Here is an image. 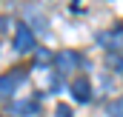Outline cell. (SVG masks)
<instances>
[{"label":"cell","instance_id":"cell-7","mask_svg":"<svg viewBox=\"0 0 123 117\" xmlns=\"http://www.w3.org/2000/svg\"><path fill=\"white\" fill-rule=\"evenodd\" d=\"M109 117H123V97H117L115 103H109Z\"/></svg>","mask_w":123,"mask_h":117},{"label":"cell","instance_id":"cell-5","mask_svg":"<svg viewBox=\"0 0 123 117\" xmlns=\"http://www.w3.org/2000/svg\"><path fill=\"white\" fill-rule=\"evenodd\" d=\"M34 111H37L34 100H17V103H12V114H34Z\"/></svg>","mask_w":123,"mask_h":117},{"label":"cell","instance_id":"cell-3","mask_svg":"<svg viewBox=\"0 0 123 117\" xmlns=\"http://www.w3.org/2000/svg\"><path fill=\"white\" fill-rule=\"evenodd\" d=\"M72 94H74V100H77V103H86V100L92 97V88H89V80H86V77L74 80V83H72Z\"/></svg>","mask_w":123,"mask_h":117},{"label":"cell","instance_id":"cell-9","mask_svg":"<svg viewBox=\"0 0 123 117\" xmlns=\"http://www.w3.org/2000/svg\"><path fill=\"white\" fill-rule=\"evenodd\" d=\"M55 114H57V117H72V109H69V106H57Z\"/></svg>","mask_w":123,"mask_h":117},{"label":"cell","instance_id":"cell-6","mask_svg":"<svg viewBox=\"0 0 123 117\" xmlns=\"http://www.w3.org/2000/svg\"><path fill=\"white\" fill-rule=\"evenodd\" d=\"M97 40H100V43H103V46H109V49H120V46H123V40H120V34H100V37H97Z\"/></svg>","mask_w":123,"mask_h":117},{"label":"cell","instance_id":"cell-10","mask_svg":"<svg viewBox=\"0 0 123 117\" xmlns=\"http://www.w3.org/2000/svg\"><path fill=\"white\" fill-rule=\"evenodd\" d=\"M37 60H40V63H46V60H52V54H49L46 49H37Z\"/></svg>","mask_w":123,"mask_h":117},{"label":"cell","instance_id":"cell-1","mask_svg":"<svg viewBox=\"0 0 123 117\" xmlns=\"http://www.w3.org/2000/svg\"><path fill=\"white\" fill-rule=\"evenodd\" d=\"M55 66L60 69V71H72V69H77L80 66V54L77 52H72V49H63L55 54Z\"/></svg>","mask_w":123,"mask_h":117},{"label":"cell","instance_id":"cell-4","mask_svg":"<svg viewBox=\"0 0 123 117\" xmlns=\"http://www.w3.org/2000/svg\"><path fill=\"white\" fill-rule=\"evenodd\" d=\"M23 77H26L23 71H14V74H3V83H0V88H3V94L9 97V94H12L14 88H17L20 83H23Z\"/></svg>","mask_w":123,"mask_h":117},{"label":"cell","instance_id":"cell-8","mask_svg":"<svg viewBox=\"0 0 123 117\" xmlns=\"http://www.w3.org/2000/svg\"><path fill=\"white\" fill-rule=\"evenodd\" d=\"M109 66H115V71H120V74H123V60H120V57L112 54V57H109Z\"/></svg>","mask_w":123,"mask_h":117},{"label":"cell","instance_id":"cell-2","mask_svg":"<svg viewBox=\"0 0 123 117\" xmlns=\"http://www.w3.org/2000/svg\"><path fill=\"white\" fill-rule=\"evenodd\" d=\"M14 49H17V52H29V49H34V34H31L26 26H17V34H14Z\"/></svg>","mask_w":123,"mask_h":117}]
</instances>
